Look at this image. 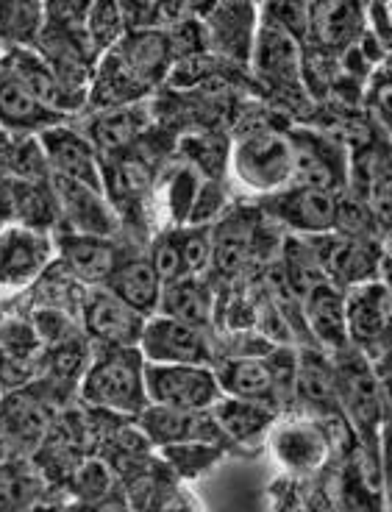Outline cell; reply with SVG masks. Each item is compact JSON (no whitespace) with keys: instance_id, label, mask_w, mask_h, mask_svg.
<instances>
[{"instance_id":"8fae6325","label":"cell","mask_w":392,"mask_h":512,"mask_svg":"<svg viewBox=\"0 0 392 512\" xmlns=\"http://www.w3.org/2000/svg\"><path fill=\"white\" fill-rule=\"evenodd\" d=\"M140 351L153 365H206L212 362V343L203 329L187 326L181 320L153 315L145 323Z\"/></svg>"},{"instance_id":"8d00e7d4","label":"cell","mask_w":392,"mask_h":512,"mask_svg":"<svg viewBox=\"0 0 392 512\" xmlns=\"http://www.w3.org/2000/svg\"><path fill=\"white\" fill-rule=\"evenodd\" d=\"M259 20L290 34L298 45L309 42V3H270L259 9Z\"/></svg>"},{"instance_id":"83f0119b","label":"cell","mask_w":392,"mask_h":512,"mask_svg":"<svg viewBox=\"0 0 392 512\" xmlns=\"http://www.w3.org/2000/svg\"><path fill=\"white\" fill-rule=\"evenodd\" d=\"M48 426H51L48 407L26 390H14L0 401V432L6 443L42 448Z\"/></svg>"},{"instance_id":"8992f818","label":"cell","mask_w":392,"mask_h":512,"mask_svg":"<svg viewBox=\"0 0 392 512\" xmlns=\"http://www.w3.org/2000/svg\"><path fill=\"white\" fill-rule=\"evenodd\" d=\"M56 240L48 231L28 226L0 229V290H23L51 268Z\"/></svg>"},{"instance_id":"f546056e","label":"cell","mask_w":392,"mask_h":512,"mask_svg":"<svg viewBox=\"0 0 392 512\" xmlns=\"http://www.w3.org/2000/svg\"><path fill=\"white\" fill-rule=\"evenodd\" d=\"M220 432L237 443H253L276 426V410L259 404V401H242V398H220L212 407Z\"/></svg>"},{"instance_id":"1f68e13d","label":"cell","mask_w":392,"mask_h":512,"mask_svg":"<svg viewBox=\"0 0 392 512\" xmlns=\"http://www.w3.org/2000/svg\"><path fill=\"white\" fill-rule=\"evenodd\" d=\"M253 254V229L245 220L228 218L212 234V265L223 276H237Z\"/></svg>"},{"instance_id":"60d3db41","label":"cell","mask_w":392,"mask_h":512,"mask_svg":"<svg viewBox=\"0 0 392 512\" xmlns=\"http://www.w3.org/2000/svg\"><path fill=\"white\" fill-rule=\"evenodd\" d=\"M151 265L165 284L187 279V268H184V259H181V245H178V231H170L156 243L151 254Z\"/></svg>"},{"instance_id":"d6a6232c","label":"cell","mask_w":392,"mask_h":512,"mask_svg":"<svg viewBox=\"0 0 392 512\" xmlns=\"http://www.w3.org/2000/svg\"><path fill=\"white\" fill-rule=\"evenodd\" d=\"M142 128H145V106L137 103V106H126V109L98 112V117L92 120L89 140L98 151L114 154V151L126 148Z\"/></svg>"},{"instance_id":"9f6ffc18","label":"cell","mask_w":392,"mask_h":512,"mask_svg":"<svg viewBox=\"0 0 392 512\" xmlns=\"http://www.w3.org/2000/svg\"><path fill=\"white\" fill-rule=\"evenodd\" d=\"M0 56H3V51H0Z\"/></svg>"},{"instance_id":"cb8c5ba5","label":"cell","mask_w":392,"mask_h":512,"mask_svg":"<svg viewBox=\"0 0 392 512\" xmlns=\"http://www.w3.org/2000/svg\"><path fill=\"white\" fill-rule=\"evenodd\" d=\"M148 92H153L151 87H145L140 78L131 73V67L117 53L109 51L103 53L101 62L95 67L87 106L98 109V112L126 109V106H137L145 101Z\"/></svg>"},{"instance_id":"7dc6e473","label":"cell","mask_w":392,"mask_h":512,"mask_svg":"<svg viewBox=\"0 0 392 512\" xmlns=\"http://www.w3.org/2000/svg\"><path fill=\"white\" fill-rule=\"evenodd\" d=\"M379 468L381 482H384V493H387V499H392V426H384V429H381Z\"/></svg>"},{"instance_id":"681fc988","label":"cell","mask_w":392,"mask_h":512,"mask_svg":"<svg viewBox=\"0 0 392 512\" xmlns=\"http://www.w3.org/2000/svg\"><path fill=\"white\" fill-rule=\"evenodd\" d=\"M381 387V404H384V426H392V357L376 365Z\"/></svg>"},{"instance_id":"ee69618b","label":"cell","mask_w":392,"mask_h":512,"mask_svg":"<svg viewBox=\"0 0 392 512\" xmlns=\"http://www.w3.org/2000/svg\"><path fill=\"white\" fill-rule=\"evenodd\" d=\"M184 148H187V154L195 165L206 170L209 176H217V173H223V165H226V148L220 145V140L215 137H192V140L184 142Z\"/></svg>"},{"instance_id":"7402d4cb","label":"cell","mask_w":392,"mask_h":512,"mask_svg":"<svg viewBox=\"0 0 392 512\" xmlns=\"http://www.w3.org/2000/svg\"><path fill=\"white\" fill-rule=\"evenodd\" d=\"M301 301H304L306 326H309V332L315 334V340L320 346L329 348L331 354L351 346L342 287L331 282H320Z\"/></svg>"},{"instance_id":"d590c367","label":"cell","mask_w":392,"mask_h":512,"mask_svg":"<svg viewBox=\"0 0 392 512\" xmlns=\"http://www.w3.org/2000/svg\"><path fill=\"white\" fill-rule=\"evenodd\" d=\"M39 479L14 462H0V512H26L37 504Z\"/></svg>"},{"instance_id":"db71d44e","label":"cell","mask_w":392,"mask_h":512,"mask_svg":"<svg viewBox=\"0 0 392 512\" xmlns=\"http://www.w3.org/2000/svg\"><path fill=\"white\" fill-rule=\"evenodd\" d=\"M387 12H390V17H392V3H387Z\"/></svg>"},{"instance_id":"484cf974","label":"cell","mask_w":392,"mask_h":512,"mask_svg":"<svg viewBox=\"0 0 392 512\" xmlns=\"http://www.w3.org/2000/svg\"><path fill=\"white\" fill-rule=\"evenodd\" d=\"M292 393L315 418L342 415L340 401H337V384H334V365H331V359L317 354V351L298 354V371H295Z\"/></svg>"},{"instance_id":"7a4b0ae2","label":"cell","mask_w":392,"mask_h":512,"mask_svg":"<svg viewBox=\"0 0 392 512\" xmlns=\"http://www.w3.org/2000/svg\"><path fill=\"white\" fill-rule=\"evenodd\" d=\"M81 398L98 410L140 418L151 407L140 348H98L81 379Z\"/></svg>"},{"instance_id":"7bdbcfd3","label":"cell","mask_w":392,"mask_h":512,"mask_svg":"<svg viewBox=\"0 0 392 512\" xmlns=\"http://www.w3.org/2000/svg\"><path fill=\"white\" fill-rule=\"evenodd\" d=\"M365 101H367V109H370V115L376 117V120L381 123V128H384V131L392 137V78H384V76L370 78V84H367V92H365Z\"/></svg>"},{"instance_id":"816d5d0a","label":"cell","mask_w":392,"mask_h":512,"mask_svg":"<svg viewBox=\"0 0 392 512\" xmlns=\"http://www.w3.org/2000/svg\"><path fill=\"white\" fill-rule=\"evenodd\" d=\"M98 512H128L120 501H109V499H103V504L98 507Z\"/></svg>"},{"instance_id":"f6af8a7d","label":"cell","mask_w":392,"mask_h":512,"mask_svg":"<svg viewBox=\"0 0 392 512\" xmlns=\"http://www.w3.org/2000/svg\"><path fill=\"white\" fill-rule=\"evenodd\" d=\"M198 187H201V184H198L192 170H181L176 179L170 181V212H173V218L181 220V223H187L192 201H195V195H198Z\"/></svg>"},{"instance_id":"4fadbf2b","label":"cell","mask_w":392,"mask_h":512,"mask_svg":"<svg viewBox=\"0 0 392 512\" xmlns=\"http://www.w3.org/2000/svg\"><path fill=\"white\" fill-rule=\"evenodd\" d=\"M323 276L331 284H359L376 282V270H379V251L373 243H367L365 237H348V234H323V237H306Z\"/></svg>"},{"instance_id":"4316f807","label":"cell","mask_w":392,"mask_h":512,"mask_svg":"<svg viewBox=\"0 0 392 512\" xmlns=\"http://www.w3.org/2000/svg\"><path fill=\"white\" fill-rule=\"evenodd\" d=\"M103 287L131 309H137L142 318H153L159 312L165 282L159 279L151 259H120Z\"/></svg>"},{"instance_id":"c3c4849f","label":"cell","mask_w":392,"mask_h":512,"mask_svg":"<svg viewBox=\"0 0 392 512\" xmlns=\"http://www.w3.org/2000/svg\"><path fill=\"white\" fill-rule=\"evenodd\" d=\"M153 512H198L187 493L181 490H165L153 499Z\"/></svg>"},{"instance_id":"277c9868","label":"cell","mask_w":392,"mask_h":512,"mask_svg":"<svg viewBox=\"0 0 392 512\" xmlns=\"http://www.w3.org/2000/svg\"><path fill=\"white\" fill-rule=\"evenodd\" d=\"M145 390L156 407L184 412H209L223 398L217 373L206 365L145 362Z\"/></svg>"},{"instance_id":"3957f363","label":"cell","mask_w":392,"mask_h":512,"mask_svg":"<svg viewBox=\"0 0 392 512\" xmlns=\"http://www.w3.org/2000/svg\"><path fill=\"white\" fill-rule=\"evenodd\" d=\"M228 162L234 170V179L245 190L265 192V195L287 190L295 176L290 134L279 131L273 123L237 134Z\"/></svg>"},{"instance_id":"f5cc1de1","label":"cell","mask_w":392,"mask_h":512,"mask_svg":"<svg viewBox=\"0 0 392 512\" xmlns=\"http://www.w3.org/2000/svg\"><path fill=\"white\" fill-rule=\"evenodd\" d=\"M26 512H64L62 507H59V504H31V507H28Z\"/></svg>"},{"instance_id":"9c48e42d","label":"cell","mask_w":392,"mask_h":512,"mask_svg":"<svg viewBox=\"0 0 392 512\" xmlns=\"http://www.w3.org/2000/svg\"><path fill=\"white\" fill-rule=\"evenodd\" d=\"M270 454L281 471L309 476L320 471L331 454V437L317 418H292L270 429Z\"/></svg>"},{"instance_id":"74e56055","label":"cell","mask_w":392,"mask_h":512,"mask_svg":"<svg viewBox=\"0 0 392 512\" xmlns=\"http://www.w3.org/2000/svg\"><path fill=\"white\" fill-rule=\"evenodd\" d=\"M70 487H73V493H76L81 501H89V504H95V501L109 499V490H112V474H109V468L103 465V462L89 460L84 465H78L73 476H70Z\"/></svg>"},{"instance_id":"52a82bcc","label":"cell","mask_w":392,"mask_h":512,"mask_svg":"<svg viewBox=\"0 0 392 512\" xmlns=\"http://www.w3.org/2000/svg\"><path fill=\"white\" fill-rule=\"evenodd\" d=\"M290 140L292 154H295L292 184L337 192L348 181L351 159H345V151L334 134H317V131L298 128V131H292Z\"/></svg>"},{"instance_id":"603a6c76","label":"cell","mask_w":392,"mask_h":512,"mask_svg":"<svg viewBox=\"0 0 392 512\" xmlns=\"http://www.w3.org/2000/svg\"><path fill=\"white\" fill-rule=\"evenodd\" d=\"M64 117L51 112L48 106L31 95V92L6 70H0V126L14 137H39L42 131L62 126Z\"/></svg>"},{"instance_id":"d6986e66","label":"cell","mask_w":392,"mask_h":512,"mask_svg":"<svg viewBox=\"0 0 392 512\" xmlns=\"http://www.w3.org/2000/svg\"><path fill=\"white\" fill-rule=\"evenodd\" d=\"M51 190L62 212V223H70V231L95 237H109L117 231V218L103 192L81 187L62 176H51Z\"/></svg>"},{"instance_id":"4dcf8cb0","label":"cell","mask_w":392,"mask_h":512,"mask_svg":"<svg viewBox=\"0 0 392 512\" xmlns=\"http://www.w3.org/2000/svg\"><path fill=\"white\" fill-rule=\"evenodd\" d=\"M45 31L42 3H0V51L34 48Z\"/></svg>"},{"instance_id":"44dd1931","label":"cell","mask_w":392,"mask_h":512,"mask_svg":"<svg viewBox=\"0 0 392 512\" xmlns=\"http://www.w3.org/2000/svg\"><path fill=\"white\" fill-rule=\"evenodd\" d=\"M114 53L131 67V73L140 78L145 87H159L170 78V70L176 64L170 39L165 28H142V31H128L120 39Z\"/></svg>"},{"instance_id":"f1b7e54d","label":"cell","mask_w":392,"mask_h":512,"mask_svg":"<svg viewBox=\"0 0 392 512\" xmlns=\"http://www.w3.org/2000/svg\"><path fill=\"white\" fill-rule=\"evenodd\" d=\"M156 315L181 320V323L195 326V329H206L212 323V315H215V293L198 276L178 279L173 284H165Z\"/></svg>"},{"instance_id":"2e32d148","label":"cell","mask_w":392,"mask_h":512,"mask_svg":"<svg viewBox=\"0 0 392 512\" xmlns=\"http://www.w3.org/2000/svg\"><path fill=\"white\" fill-rule=\"evenodd\" d=\"M351 346L370 351L387 343L392 334V290L381 282H367L345 293Z\"/></svg>"},{"instance_id":"ffe728a7","label":"cell","mask_w":392,"mask_h":512,"mask_svg":"<svg viewBox=\"0 0 392 512\" xmlns=\"http://www.w3.org/2000/svg\"><path fill=\"white\" fill-rule=\"evenodd\" d=\"M56 254L62 256L64 270L73 279L92 287H103L120 262L117 248L109 237L76 234V231H64L56 237Z\"/></svg>"},{"instance_id":"ac0fdd59","label":"cell","mask_w":392,"mask_h":512,"mask_svg":"<svg viewBox=\"0 0 392 512\" xmlns=\"http://www.w3.org/2000/svg\"><path fill=\"white\" fill-rule=\"evenodd\" d=\"M140 432L151 443L162 448L187 446V443H209V446H215L217 440L223 437L212 410L184 412L156 407V404H151L140 415Z\"/></svg>"},{"instance_id":"f907efd6","label":"cell","mask_w":392,"mask_h":512,"mask_svg":"<svg viewBox=\"0 0 392 512\" xmlns=\"http://www.w3.org/2000/svg\"><path fill=\"white\" fill-rule=\"evenodd\" d=\"M14 142H17V137L0 126V176H6V173H9V159H12Z\"/></svg>"},{"instance_id":"ba28073f","label":"cell","mask_w":392,"mask_h":512,"mask_svg":"<svg viewBox=\"0 0 392 512\" xmlns=\"http://www.w3.org/2000/svg\"><path fill=\"white\" fill-rule=\"evenodd\" d=\"M206 28L209 51L234 64H251L256 31H259V6L253 3H212L195 9Z\"/></svg>"},{"instance_id":"b9f144b4","label":"cell","mask_w":392,"mask_h":512,"mask_svg":"<svg viewBox=\"0 0 392 512\" xmlns=\"http://www.w3.org/2000/svg\"><path fill=\"white\" fill-rule=\"evenodd\" d=\"M167 460L176 465V471L184 476H195L203 468H209L217 460V448L209 443H187V446L165 448Z\"/></svg>"},{"instance_id":"d4e9b609","label":"cell","mask_w":392,"mask_h":512,"mask_svg":"<svg viewBox=\"0 0 392 512\" xmlns=\"http://www.w3.org/2000/svg\"><path fill=\"white\" fill-rule=\"evenodd\" d=\"M215 373L226 398L259 401L273 410L279 407L281 387L265 357H231Z\"/></svg>"},{"instance_id":"ab89813d","label":"cell","mask_w":392,"mask_h":512,"mask_svg":"<svg viewBox=\"0 0 392 512\" xmlns=\"http://www.w3.org/2000/svg\"><path fill=\"white\" fill-rule=\"evenodd\" d=\"M178 245H181V259L187 276H198L206 265H212V237L203 229H181L178 231Z\"/></svg>"},{"instance_id":"11a10c76","label":"cell","mask_w":392,"mask_h":512,"mask_svg":"<svg viewBox=\"0 0 392 512\" xmlns=\"http://www.w3.org/2000/svg\"><path fill=\"white\" fill-rule=\"evenodd\" d=\"M390 512H392V499H390Z\"/></svg>"},{"instance_id":"9a60e30c","label":"cell","mask_w":392,"mask_h":512,"mask_svg":"<svg viewBox=\"0 0 392 512\" xmlns=\"http://www.w3.org/2000/svg\"><path fill=\"white\" fill-rule=\"evenodd\" d=\"M0 70L12 73L42 106H48L56 115H76L89 101L87 95H78V92L67 90L62 81L56 78V73L48 67V62L34 48L3 51V56H0Z\"/></svg>"},{"instance_id":"6da1fadb","label":"cell","mask_w":392,"mask_h":512,"mask_svg":"<svg viewBox=\"0 0 392 512\" xmlns=\"http://www.w3.org/2000/svg\"><path fill=\"white\" fill-rule=\"evenodd\" d=\"M334 365V384H337V401L345 423H351L354 435L362 443L367 457L379 462V440L384 429V404H381V387L376 365L370 362L365 351L348 346L331 354Z\"/></svg>"},{"instance_id":"836d02e7","label":"cell","mask_w":392,"mask_h":512,"mask_svg":"<svg viewBox=\"0 0 392 512\" xmlns=\"http://www.w3.org/2000/svg\"><path fill=\"white\" fill-rule=\"evenodd\" d=\"M45 357V371H48V379L51 382H78L84 379L89 362H92V354H89V340L84 337V332L64 340L59 346L45 348L42 351Z\"/></svg>"},{"instance_id":"e0dca14e","label":"cell","mask_w":392,"mask_h":512,"mask_svg":"<svg viewBox=\"0 0 392 512\" xmlns=\"http://www.w3.org/2000/svg\"><path fill=\"white\" fill-rule=\"evenodd\" d=\"M367 31V14L354 3H309L312 51L342 59Z\"/></svg>"},{"instance_id":"30bf717a","label":"cell","mask_w":392,"mask_h":512,"mask_svg":"<svg viewBox=\"0 0 392 512\" xmlns=\"http://www.w3.org/2000/svg\"><path fill=\"white\" fill-rule=\"evenodd\" d=\"M337 201V192L290 184L287 190L267 195L265 209L298 237H323L337 229Z\"/></svg>"},{"instance_id":"bcb514c9","label":"cell","mask_w":392,"mask_h":512,"mask_svg":"<svg viewBox=\"0 0 392 512\" xmlns=\"http://www.w3.org/2000/svg\"><path fill=\"white\" fill-rule=\"evenodd\" d=\"M17 220V179L0 176V223L12 226Z\"/></svg>"},{"instance_id":"7c38bea8","label":"cell","mask_w":392,"mask_h":512,"mask_svg":"<svg viewBox=\"0 0 392 512\" xmlns=\"http://www.w3.org/2000/svg\"><path fill=\"white\" fill-rule=\"evenodd\" d=\"M39 145L45 151L48 167H51V176H62L89 187V190L103 192V165L98 148L92 145L89 137L78 134L76 128L70 126H53L48 131L39 134Z\"/></svg>"},{"instance_id":"5bb4252c","label":"cell","mask_w":392,"mask_h":512,"mask_svg":"<svg viewBox=\"0 0 392 512\" xmlns=\"http://www.w3.org/2000/svg\"><path fill=\"white\" fill-rule=\"evenodd\" d=\"M253 73L273 92H304V45L259 20L253 45Z\"/></svg>"},{"instance_id":"e575fe53","label":"cell","mask_w":392,"mask_h":512,"mask_svg":"<svg viewBox=\"0 0 392 512\" xmlns=\"http://www.w3.org/2000/svg\"><path fill=\"white\" fill-rule=\"evenodd\" d=\"M126 34V17H123L120 3H89L87 37L95 51L101 53V56L114 51Z\"/></svg>"},{"instance_id":"5b68a950","label":"cell","mask_w":392,"mask_h":512,"mask_svg":"<svg viewBox=\"0 0 392 512\" xmlns=\"http://www.w3.org/2000/svg\"><path fill=\"white\" fill-rule=\"evenodd\" d=\"M81 332L98 348H140L148 318L109 293L106 287H92L81 298L78 309Z\"/></svg>"},{"instance_id":"f35d334b","label":"cell","mask_w":392,"mask_h":512,"mask_svg":"<svg viewBox=\"0 0 392 512\" xmlns=\"http://www.w3.org/2000/svg\"><path fill=\"white\" fill-rule=\"evenodd\" d=\"M226 190H223V184L217 179L203 181L201 187H198V195H195V201H192L190 209V223L192 229H198V226H206V223H215L220 218V212L226 209Z\"/></svg>"}]
</instances>
